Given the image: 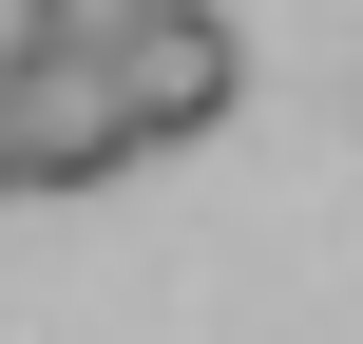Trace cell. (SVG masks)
Segmentation results:
<instances>
[{"label":"cell","instance_id":"6da1fadb","mask_svg":"<svg viewBox=\"0 0 363 344\" xmlns=\"http://www.w3.org/2000/svg\"><path fill=\"white\" fill-rule=\"evenodd\" d=\"M153 134H134V96H115V57H57V38H19V172L38 192H115Z\"/></svg>","mask_w":363,"mask_h":344},{"label":"cell","instance_id":"7a4b0ae2","mask_svg":"<svg viewBox=\"0 0 363 344\" xmlns=\"http://www.w3.org/2000/svg\"><path fill=\"white\" fill-rule=\"evenodd\" d=\"M115 96H134V134H153V153H191V134L249 96V38H230L211 0H153V19L115 38Z\"/></svg>","mask_w":363,"mask_h":344},{"label":"cell","instance_id":"277c9868","mask_svg":"<svg viewBox=\"0 0 363 344\" xmlns=\"http://www.w3.org/2000/svg\"><path fill=\"white\" fill-rule=\"evenodd\" d=\"M0 192H38V172H19V38H0Z\"/></svg>","mask_w":363,"mask_h":344},{"label":"cell","instance_id":"3957f363","mask_svg":"<svg viewBox=\"0 0 363 344\" xmlns=\"http://www.w3.org/2000/svg\"><path fill=\"white\" fill-rule=\"evenodd\" d=\"M134 19H153V0H19V38H57V57H115Z\"/></svg>","mask_w":363,"mask_h":344}]
</instances>
